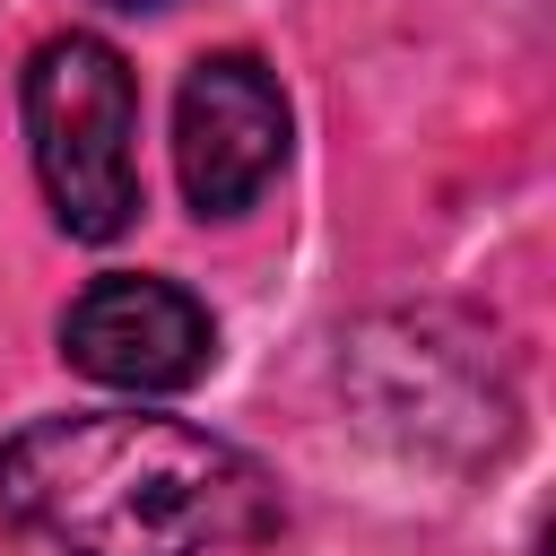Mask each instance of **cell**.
Masks as SVG:
<instances>
[{
	"instance_id": "1",
	"label": "cell",
	"mask_w": 556,
	"mask_h": 556,
	"mask_svg": "<svg viewBox=\"0 0 556 556\" xmlns=\"http://www.w3.org/2000/svg\"><path fill=\"white\" fill-rule=\"evenodd\" d=\"M0 513L52 556H208L278 521L269 478L182 417H35L0 443Z\"/></svg>"
},
{
	"instance_id": "5",
	"label": "cell",
	"mask_w": 556,
	"mask_h": 556,
	"mask_svg": "<svg viewBox=\"0 0 556 556\" xmlns=\"http://www.w3.org/2000/svg\"><path fill=\"white\" fill-rule=\"evenodd\" d=\"M113 9H165V0H113Z\"/></svg>"
},
{
	"instance_id": "4",
	"label": "cell",
	"mask_w": 556,
	"mask_h": 556,
	"mask_svg": "<svg viewBox=\"0 0 556 556\" xmlns=\"http://www.w3.org/2000/svg\"><path fill=\"white\" fill-rule=\"evenodd\" d=\"M61 356L104 391H182L208 374L217 330L174 278H96L61 313Z\"/></svg>"
},
{
	"instance_id": "3",
	"label": "cell",
	"mask_w": 556,
	"mask_h": 556,
	"mask_svg": "<svg viewBox=\"0 0 556 556\" xmlns=\"http://www.w3.org/2000/svg\"><path fill=\"white\" fill-rule=\"evenodd\" d=\"M287 156V96L252 52H208L182 78L174 104V165H182V200L200 217H235L269 191Z\"/></svg>"
},
{
	"instance_id": "2",
	"label": "cell",
	"mask_w": 556,
	"mask_h": 556,
	"mask_svg": "<svg viewBox=\"0 0 556 556\" xmlns=\"http://www.w3.org/2000/svg\"><path fill=\"white\" fill-rule=\"evenodd\" d=\"M26 139L78 243H113L139 217V78L104 35H52L26 61Z\"/></svg>"
}]
</instances>
